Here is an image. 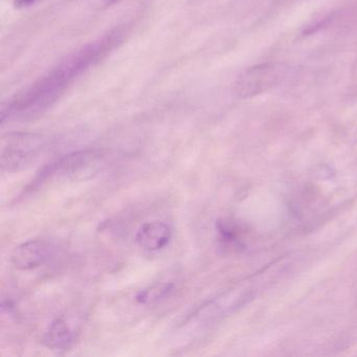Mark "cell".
<instances>
[{"label": "cell", "mask_w": 357, "mask_h": 357, "mask_svg": "<svg viewBox=\"0 0 357 357\" xmlns=\"http://www.w3.org/2000/svg\"><path fill=\"white\" fill-rule=\"evenodd\" d=\"M124 33L112 31L68 55L51 72L1 107V123L38 116L51 107L66 89L122 41Z\"/></svg>", "instance_id": "cell-1"}, {"label": "cell", "mask_w": 357, "mask_h": 357, "mask_svg": "<svg viewBox=\"0 0 357 357\" xmlns=\"http://www.w3.org/2000/svg\"><path fill=\"white\" fill-rule=\"evenodd\" d=\"M104 165V154L100 150H80L45 165L37 173L29 191H35L52 181H85L98 174Z\"/></svg>", "instance_id": "cell-2"}, {"label": "cell", "mask_w": 357, "mask_h": 357, "mask_svg": "<svg viewBox=\"0 0 357 357\" xmlns=\"http://www.w3.org/2000/svg\"><path fill=\"white\" fill-rule=\"evenodd\" d=\"M45 139L32 133H15L3 139L0 166L3 172L18 173L35 164L45 150Z\"/></svg>", "instance_id": "cell-3"}, {"label": "cell", "mask_w": 357, "mask_h": 357, "mask_svg": "<svg viewBox=\"0 0 357 357\" xmlns=\"http://www.w3.org/2000/svg\"><path fill=\"white\" fill-rule=\"evenodd\" d=\"M55 242L49 238H35L20 244L11 255V263L18 271H31L45 264L56 254Z\"/></svg>", "instance_id": "cell-4"}, {"label": "cell", "mask_w": 357, "mask_h": 357, "mask_svg": "<svg viewBox=\"0 0 357 357\" xmlns=\"http://www.w3.org/2000/svg\"><path fill=\"white\" fill-rule=\"evenodd\" d=\"M172 229L164 221L153 220L142 225L135 235V242L142 250L153 252L170 243Z\"/></svg>", "instance_id": "cell-5"}, {"label": "cell", "mask_w": 357, "mask_h": 357, "mask_svg": "<svg viewBox=\"0 0 357 357\" xmlns=\"http://www.w3.org/2000/svg\"><path fill=\"white\" fill-rule=\"evenodd\" d=\"M76 340L77 333L72 326L63 317H58L50 324L43 333L41 342L50 350L62 353L70 350Z\"/></svg>", "instance_id": "cell-6"}, {"label": "cell", "mask_w": 357, "mask_h": 357, "mask_svg": "<svg viewBox=\"0 0 357 357\" xmlns=\"http://www.w3.org/2000/svg\"><path fill=\"white\" fill-rule=\"evenodd\" d=\"M174 288L175 286L173 283L156 284L152 287L146 288L139 291L137 296V301L139 304H153L158 301L169 298L174 291Z\"/></svg>", "instance_id": "cell-7"}, {"label": "cell", "mask_w": 357, "mask_h": 357, "mask_svg": "<svg viewBox=\"0 0 357 357\" xmlns=\"http://www.w3.org/2000/svg\"><path fill=\"white\" fill-rule=\"evenodd\" d=\"M37 0H15V7L18 9H24V8H29L32 6L33 3H36Z\"/></svg>", "instance_id": "cell-8"}]
</instances>
